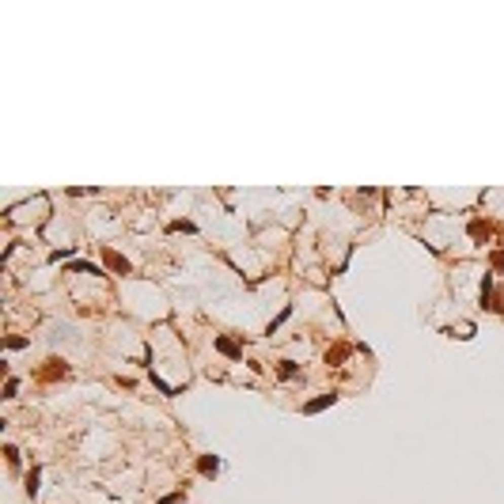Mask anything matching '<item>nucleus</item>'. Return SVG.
Listing matches in <instances>:
<instances>
[{"label":"nucleus","instance_id":"f257e3e1","mask_svg":"<svg viewBox=\"0 0 504 504\" xmlns=\"http://www.w3.org/2000/svg\"><path fill=\"white\" fill-rule=\"evenodd\" d=\"M326 406H334V394H322V398H315V402H307L303 410H307V413H318V410H326Z\"/></svg>","mask_w":504,"mask_h":504},{"label":"nucleus","instance_id":"f03ea898","mask_svg":"<svg viewBox=\"0 0 504 504\" xmlns=\"http://www.w3.org/2000/svg\"><path fill=\"white\" fill-rule=\"evenodd\" d=\"M216 349H220L224 356H235V353H239V349H235V341H231V338H216Z\"/></svg>","mask_w":504,"mask_h":504},{"label":"nucleus","instance_id":"7ed1b4c3","mask_svg":"<svg viewBox=\"0 0 504 504\" xmlns=\"http://www.w3.org/2000/svg\"><path fill=\"white\" fill-rule=\"evenodd\" d=\"M220 470V459H212V455H205L201 459V474H216Z\"/></svg>","mask_w":504,"mask_h":504},{"label":"nucleus","instance_id":"20e7f679","mask_svg":"<svg viewBox=\"0 0 504 504\" xmlns=\"http://www.w3.org/2000/svg\"><path fill=\"white\" fill-rule=\"evenodd\" d=\"M296 372H300V368H296V364H292V360H284V364H281V375H284V379H292V375H296Z\"/></svg>","mask_w":504,"mask_h":504}]
</instances>
